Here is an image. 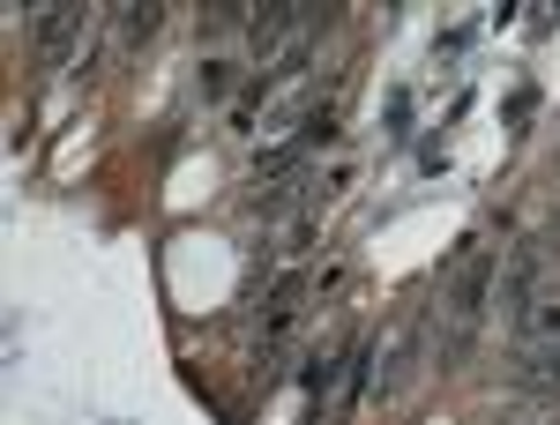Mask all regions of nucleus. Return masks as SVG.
Instances as JSON below:
<instances>
[{
	"instance_id": "nucleus-7",
	"label": "nucleus",
	"mask_w": 560,
	"mask_h": 425,
	"mask_svg": "<svg viewBox=\"0 0 560 425\" xmlns=\"http://www.w3.org/2000/svg\"><path fill=\"white\" fill-rule=\"evenodd\" d=\"M232 90V60H202V97H224Z\"/></svg>"
},
{
	"instance_id": "nucleus-4",
	"label": "nucleus",
	"mask_w": 560,
	"mask_h": 425,
	"mask_svg": "<svg viewBox=\"0 0 560 425\" xmlns=\"http://www.w3.org/2000/svg\"><path fill=\"white\" fill-rule=\"evenodd\" d=\"M366 381H374V343H351L345 351V411H359Z\"/></svg>"
},
{
	"instance_id": "nucleus-2",
	"label": "nucleus",
	"mask_w": 560,
	"mask_h": 425,
	"mask_svg": "<svg viewBox=\"0 0 560 425\" xmlns=\"http://www.w3.org/2000/svg\"><path fill=\"white\" fill-rule=\"evenodd\" d=\"M516 381L538 388V396H553V388H560V329H553V337H538V343H516Z\"/></svg>"
},
{
	"instance_id": "nucleus-3",
	"label": "nucleus",
	"mask_w": 560,
	"mask_h": 425,
	"mask_svg": "<svg viewBox=\"0 0 560 425\" xmlns=\"http://www.w3.org/2000/svg\"><path fill=\"white\" fill-rule=\"evenodd\" d=\"M83 23H90L83 8H52V15L38 23V60H45V68H60V52L83 38Z\"/></svg>"
},
{
	"instance_id": "nucleus-6",
	"label": "nucleus",
	"mask_w": 560,
	"mask_h": 425,
	"mask_svg": "<svg viewBox=\"0 0 560 425\" xmlns=\"http://www.w3.org/2000/svg\"><path fill=\"white\" fill-rule=\"evenodd\" d=\"M158 23H165V15H158L150 0H142V8H128V15H120V45H142L150 31H158Z\"/></svg>"
},
{
	"instance_id": "nucleus-5",
	"label": "nucleus",
	"mask_w": 560,
	"mask_h": 425,
	"mask_svg": "<svg viewBox=\"0 0 560 425\" xmlns=\"http://www.w3.org/2000/svg\"><path fill=\"white\" fill-rule=\"evenodd\" d=\"M240 31H255V15H247V8H240V0H224V8H210V15H202V38H240Z\"/></svg>"
},
{
	"instance_id": "nucleus-1",
	"label": "nucleus",
	"mask_w": 560,
	"mask_h": 425,
	"mask_svg": "<svg viewBox=\"0 0 560 425\" xmlns=\"http://www.w3.org/2000/svg\"><path fill=\"white\" fill-rule=\"evenodd\" d=\"M448 337H441V358H464L478 337V321H486V306H493V255L464 239V255H456V276H448Z\"/></svg>"
}]
</instances>
